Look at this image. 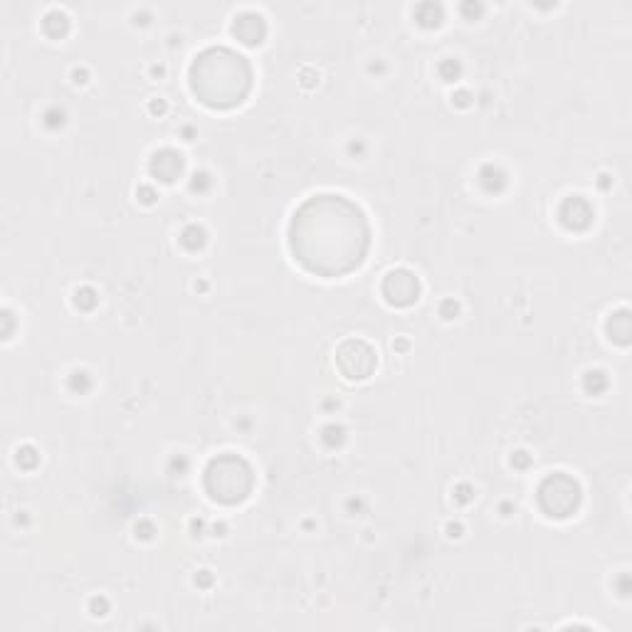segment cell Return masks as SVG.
Masks as SVG:
<instances>
[{
    "instance_id": "4",
    "label": "cell",
    "mask_w": 632,
    "mask_h": 632,
    "mask_svg": "<svg viewBox=\"0 0 632 632\" xmlns=\"http://www.w3.org/2000/svg\"><path fill=\"white\" fill-rule=\"evenodd\" d=\"M541 492L544 494H556V499H546L541 502L544 512L549 516H568L576 512L578 502H581V492H578V484L573 479L563 477V474H553L541 484Z\"/></svg>"
},
{
    "instance_id": "7",
    "label": "cell",
    "mask_w": 632,
    "mask_h": 632,
    "mask_svg": "<svg viewBox=\"0 0 632 632\" xmlns=\"http://www.w3.org/2000/svg\"><path fill=\"white\" fill-rule=\"evenodd\" d=\"M183 161L176 151H161V154L154 156V163H151V171L156 173L161 181H173V178L181 173Z\"/></svg>"
},
{
    "instance_id": "2",
    "label": "cell",
    "mask_w": 632,
    "mask_h": 632,
    "mask_svg": "<svg viewBox=\"0 0 632 632\" xmlns=\"http://www.w3.org/2000/svg\"><path fill=\"white\" fill-rule=\"evenodd\" d=\"M191 82L210 107H230L242 102L250 89V67L245 57L230 50H208L191 70Z\"/></svg>"
},
{
    "instance_id": "5",
    "label": "cell",
    "mask_w": 632,
    "mask_h": 632,
    "mask_svg": "<svg viewBox=\"0 0 632 632\" xmlns=\"http://www.w3.org/2000/svg\"><path fill=\"white\" fill-rule=\"evenodd\" d=\"M339 366L349 378H368L376 368V354L366 341H346L339 349Z\"/></svg>"
},
{
    "instance_id": "3",
    "label": "cell",
    "mask_w": 632,
    "mask_h": 632,
    "mask_svg": "<svg viewBox=\"0 0 632 632\" xmlns=\"http://www.w3.org/2000/svg\"><path fill=\"white\" fill-rule=\"evenodd\" d=\"M208 489L220 502H240L252 487L250 467L235 457H220L208 467Z\"/></svg>"
},
{
    "instance_id": "1",
    "label": "cell",
    "mask_w": 632,
    "mask_h": 632,
    "mask_svg": "<svg viewBox=\"0 0 632 632\" xmlns=\"http://www.w3.org/2000/svg\"><path fill=\"white\" fill-rule=\"evenodd\" d=\"M292 250L309 272L336 277L361 265L368 250V225L361 210L341 196H316L292 223Z\"/></svg>"
},
{
    "instance_id": "6",
    "label": "cell",
    "mask_w": 632,
    "mask_h": 632,
    "mask_svg": "<svg viewBox=\"0 0 632 632\" xmlns=\"http://www.w3.org/2000/svg\"><path fill=\"white\" fill-rule=\"evenodd\" d=\"M418 279L410 275L408 270H395L386 277L383 282V294L391 304L405 307V304H413L418 299Z\"/></svg>"
}]
</instances>
